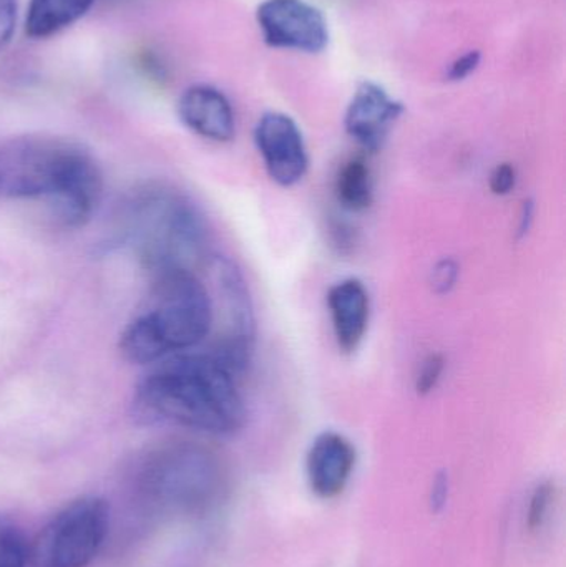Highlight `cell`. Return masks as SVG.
<instances>
[{
	"label": "cell",
	"mask_w": 566,
	"mask_h": 567,
	"mask_svg": "<svg viewBox=\"0 0 566 567\" xmlns=\"http://www.w3.org/2000/svg\"><path fill=\"white\" fill-rule=\"evenodd\" d=\"M447 498V476L439 475L434 482V489H432V506L435 509L441 508Z\"/></svg>",
	"instance_id": "cell-26"
},
{
	"label": "cell",
	"mask_w": 566,
	"mask_h": 567,
	"mask_svg": "<svg viewBox=\"0 0 566 567\" xmlns=\"http://www.w3.org/2000/svg\"><path fill=\"white\" fill-rule=\"evenodd\" d=\"M335 195L346 213H364L374 202V182L368 162L354 156L339 166L335 179Z\"/></svg>",
	"instance_id": "cell-16"
},
{
	"label": "cell",
	"mask_w": 566,
	"mask_h": 567,
	"mask_svg": "<svg viewBox=\"0 0 566 567\" xmlns=\"http://www.w3.org/2000/svg\"><path fill=\"white\" fill-rule=\"evenodd\" d=\"M517 186V169L511 163H501L492 169L488 188L495 196H508Z\"/></svg>",
	"instance_id": "cell-21"
},
{
	"label": "cell",
	"mask_w": 566,
	"mask_h": 567,
	"mask_svg": "<svg viewBox=\"0 0 566 567\" xmlns=\"http://www.w3.org/2000/svg\"><path fill=\"white\" fill-rule=\"evenodd\" d=\"M354 466V445L341 433H321L312 442L306 460L309 486L319 498H336L348 486Z\"/></svg>",
	"instance_id": "cell-11"
},
{
	"label": "cell",
	"mask_w": 566,
	"mask_h": 567,
	"mask_svg": "<svg viewBox=\"0 0 566 567\" xmlns=\"http://www.w3.org/2000/svg\"><path fill=\"white\" fill-rule=\"evenodd\" d=\"M534 216L535 205L531 199H527V202H524V206H522L521 219H518V238H525L531 233L532 225H534Z\"/></svg>",
	"instance_id": "cell-25"
},
{
	"label": "cell",
	"mask_w": 566,
	"mask_h": 567,
	"mask_svg": "<svg viewBox=\"0 0 566 567\" xmlns=\"http://www.w3.org/2000/svg\"><path fill=\"white\" fill-rule=\"evenodd\" d=\"M128 235L152 278L173 271L196 272L208 258V228L202 213L185 196L168 189H152L135 199Z\"/></svg>",
	"instance_id": "cell-3"
},
{
	"label": "cell",
	"mask_w": 566,
	"mask_h": 567,
	"mask_svg": "<svg viewBox=\"0 0 566 567\" xmlns=\"http://www.w3.org/2000/svg\"><path fill=\"white\" fill-rule=\"evenodd\" d=\"M110 506L99 496H83L60 509L29 545L33 567H86L109 535Z\"/></svg>",
	"instance_id": "cell-5"
},
{
	"label": "cell",
	"mask_w": 566,
	"mask_h": 567,
	"mask_svg": "<svg viewBox=\"0 0 566 567\" xmlns=\"http://www.w3.org/2000/svg\"><path fill=\"white\" fill-rule=\"evenodd\" d=\"M255 143L266 173L276 185L292 188L305 179L309 153L298 123L281 112H268L255 128Z\"/></svg>",
	"instance_id": "cell-8"
},
{
	"label": "cell",
	"mask_w": 566,
	"mask_h": 567,
	"mask_svg": "<svg viewBox=\"0 0 566 567\" xmlns=\"http://www.w3.org/2000/svg\"><path fill=\"white\" fill-rule=\"evenodd\" d=\"M404 113V105L374 82L359 83L346 110L344 128L364 152L378 153Z\"/></svg>",
	"instance_id": "cell-9"
},
{
	"label": "cell",
	"mask_w": 566,
	"mask_h": 567,
	"mask_svg": "<svg viewBox=\"0 0 566 567\" xmlns=\"http://www.w3.org/2000/svg\"><path fill=\"white\" fill-rule=\"evenodd\" d=\"M256 20L263 39L275 49L319 53L328 47V22L321 10L305 0H265Z\"/></svg>",
	"instance_id": "cell-7"
},
{
	"label": "cell",
	"mask_w": 566,
	"mask_h": 567,
	"mask_svg": "<svg viewBox=\"0 0 566 567\" xmlns=\"http://www.w3.org/2000/svg\"><path fill=\"white\" fill-rule=\"evenodd\" d=\"M143 489L169 512L199 515L222 499L226 470L219 456L198 443H169L143 463Z\"/></svg>",
	"instance_id": "cell-4"
},
{
	"label": "cell",
	"mask_w": 566,
	"mask_h": 567,
	"mask_svg": "<svg viewBox=\"0 0 566 567\" xmlns=\"http://www.w3.org/2000/svg\"><path fill=\"white\" fill-rule=\"evenodd\" d=\"M29 545L25 536L10 519L0 516V567H25Z\"/></svg>",
	"instance_id": "cell-17"
},
{
	"label": "cell",
	"mask_w": 566,
	"mask_h": 567,
	"mask_svg": "<svg viewBox=\"0 0 566 567\" xmlns=\"http://www.w3.org/2000/svg\"><path fill=\"white\" fill-rule=\"evenodd\" d=\"M328 231L331 236L332 246L339 252L352 251L356 246V229L348 221L341 218L331 219Z\"/></svg>",
	"instance_id": "cell-23"
},
{
	"label": "cell",
	"mask_w": 566,
	"mask_h": 567,
	"mask_svg": "<svg viewBox=\"0 0 566 567\" xmlns=\"http://www.w3.org/2000/svg\"><path fill=\"white\" fill-rule=\"evenodd\" d=\"M328 309L339 349L356 352L364 342L371 319L368 287L356 278L336 282L328 292Z\"/></svg>",
	"instance_id": "cell-13"
},
{
	"label": "cell",
	"mask_w": 566,
	"mask_h": 567,
	"mask_svg": "<svg viewBox=\"0 0 566 567\" xmlns=\"http://www.w3.org/2000/svg\"><path fill=\"white\" fill-rule=\"evenodd\" d=\"M80 152V146L55 140H20L0 146V198H49Z\"/></svg>",
	"instance_id": "cell-6"
},
{
	"label": "cell",
	"mask_w": 566,
	"mask_h": 567,
	"mask_svg": "<svg viewBox=\"0 0 566 567\" xmlns=\"http://www.w3.org/2000/svg\"><path fill=\"white\" fill-rule=\"evenodd\" d=\"M95 0H30L25 33L30 39H49L82 19Z\"/></svg>",
	"instance_id": "cell-15"
},
{
	"label": "cell",
	"mask_w": 566,
	"mask_h": 567,
	"mask_svg": "<svg viewBox=\"0 0 566 567\" xmlns=\"http://www.w3.org/2000/svg\"><path fill=\"white\" fill-rule=\"evenodd\" d=\"M102 173L86 152H80L59 188L45 199L53 218L65 228L85 226L102 198Z\"/></svg>",
	"instance_id": "cell-10"
},
{
	"label": "cell",
	"mask_w": 566,
	"mask_h": 567,
	"mask_svg": "<svg viewBox=\"0 0 566 567\" xmlns=\"http://www.w3.org/2000/svg\"><path fill=\"white\" fill-rule=\"evenodd\" d=\"M235 379L212 353H176L140 382L136 412L209 435H231L246 422Z\"/></svg>",
	"instance_id": "cell-1"
},
{
	"label": "cell",
	"mask_w": 566,
	"mask_h": 567,
	"mask_svg": "<svg viewBox=\"0 0 566 567\" xmlns=\"http://www.w3.org/2000/svg\"><path fill=\"white\" fill-rule=\"evenodd\" d=\"M554 496L555 486L552 485L550 482L542 483V485L535 488L527 513V528L531 529V532H537L538 528L544 526L548 512H550Z\"/></svg>",
	"instance_id": "cell-19"
},
{
	"label": "cell",
	"mask_w": 566,
	"mask_h": 567,
	"mask_svg": "<svg viewBox=\"0 0 566 567\" xmlns=\"http://www.w3.org/2000/svg\"><path fill=\"white\" fill-rule=\"evenodd\" d=\"M445 359L442 353H429L421 365H419L418 375H415V392L418 395L425 396L434 392L441 383L444 375Z\"/></svg>",
	"instance_id": "cell-18"
},
{
	"label": "cell",
	"mask_w": 566,
	"mask_h": 567,
	"mask_svg": "<svg viewBox=\"0 0 566 567\" xmlns=\"http://www.w3.org/2000/svg\"><path fill=\"white\" fill-rule=\"evenodd\" d=\"M178 116L195 135L215 143H228L236 135L235 112L222 90L193 85L183 92Z\"/></svg>",
	"instance_id": "cell-12"
},
{
	"label": "cell",
	"mask_w": 566,
	"mask_h": 567,
	"mask_svg": "<svg viewBox=\"0 0 566 567\" xmlns=\"http://www.w3.org/2000/svg\"><path fill=\"white\" fill-rule=\"evenodd\" d=\"M212 296L196 272L173 271L153 278L150 307L120 336V352L135 365L158 363L198 347L212 332Z\"/></svg>",
	"instance_id": "cell-2"
},
{
	"label": "cell",
	"mask_w": 566,
	"mask_h": 567,
	"mask_svg": "<svg viewBox=\"0 0 566 567\" xmlns=\"http://www.w3.org/2000/svg\"><path fill=\"white\" fill-rule=\"evenodd\" d=\"M215 269L216 281L222 290L226 313L231 323V329L223 337L255 343V307H253L251 293H249L245 276L239 271L238 266L229 259L216 258Z\"/></svg>",
	"instance_id": "cell-14"
},
{
	"label": "cell",
	"mask_w": 566,
	"mask_h": 567,
	"mask_svg": "<svg viewBox=\"0 0 566 567\" xmlns=\"http://www.w3.org/2000/svg\"><path fill=\"white\" fill-rule=\"evenodd\" d=\"M461 278V266L455 259L444 258L435 262L431 271V287L438 296L451 293Z\"/></svg>",
	"instance_id": "cell-20"
},
{
	"label": "cell",
	"mask_w": 566,
	"mask_h": 567,
	"mask_svg": "<svg viewBox=\"0 0 566 567\" xmlns=\"http://www.w3.org/2000/svg\"><path fill=\"white\" fill-rule=\"evenodd\" d=\"M19 0H0V52L9 45L17 27Z\"/></svg>",
	"instance_id": "cell-22"
},
{
	"label": "cell",
	"mask_w": 566,
	"mask_h": 567,
	"mask_svg": "<svg viewBox=\"0 0 566 567\" xmlns=\"http://www.w3.org/2000/svg\"><path fill=\"white\" fill-rule=\"evenodd\" d=\"M482 55L478 50H471V52L462 55L461 59L455 60L452 63L451 69L447 72V80L451 82H461V80L467 79L469 75L477 70V66L481 65Z\"/></svg>",
	"instance_id": "cell-24"
}]
</instances>
